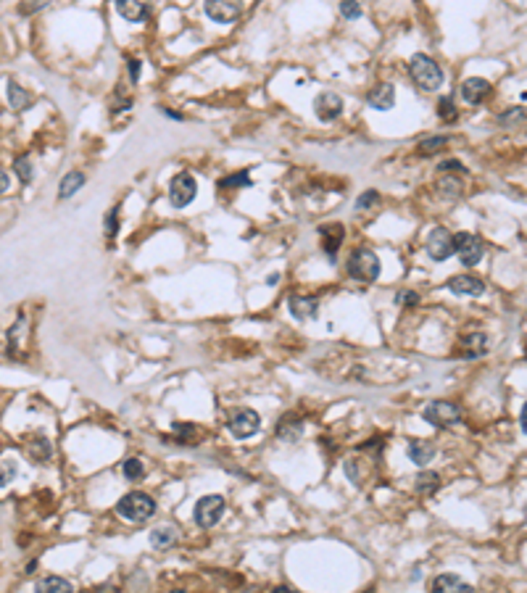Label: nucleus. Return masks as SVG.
<instances>
[{
    "label": "nucleus",
    "mask_w": 527,
    "mask_h": 593,
    "mask_svg": "<svg viewBox=\"0 0 527 593\" xmlns=\"http://www.w3.org/2000/svg\"><path fill=\"white\" fill-rule=\"evenodd\" d=\"M50 3V0H21L19 3V13L21 16H32V13H38V11H43Z\"/></svg>",
    "instance_id": "obj_37"
},
{
    "label": "nucleus",
    "mask_w": 527,
    "mask_h": 593,
    "mask_svg": "<svg viewBox=\"0 0 527 593\" xmlns=\"http://www.w3.org/2000/svg\"><path fill=\"white\" fill-rule=\"evenodd\" d=\"M16 472H19V464L13 462V459H9V456H3V459H0V488L11 485V480L16 477Z\"/></svg>",
    "instance_id": "obj_31"
},
{
    "label": "nucleus",
    "mask_w": 527,
    "mask_h": 593,
    "mask_svg": "<svg viewBox=\"0 0 527 593\" xmlns=\"http://www.w3.org/2000/svg\"><path fill=\"white\" fill-rule=\"evenodd\" d=\"M116 3V11H119V16L124 21H130V24H140V21L148 19V6H145V0H113Z\"/></svg>",
    "instance_id": "obj_14"
},
{
    "label": "nucleus",
    "mask_w": 527,
    "mask_h": 593,
    "mask_svg": "<svg viewBox=\"0 0 527 593\" xmlns=\"http://www.w3.org/2000/svg\"><path fill=\"white\" fill-rule=\"evenodd\" d=\"M340 13L345 16L348 21H356V19H361V6H359V0H343L340 3Z\"/></svg>",
    "instance_id": "obj_36"
},
{
    "label": "nucleus",
    "mask_w": 527,
    "mask_h": 593,
    "mask_svg": "<svg viewBox=\"0 0 527 593\" xmlns=\"http://www.w3.org/2000/svg\"><path fill=\"white\" fill-rule=\"evenodd\" d=\"M227 427L235 438L245 440V438H253L261 430V417L253 409H238V411H232Z\"/></svg>",
    "instance_id": "obj_9"
},
{
    "label": "nucleus",
    "mask_w": 527,
    "mask_h": 593,
    "mask_svg": "<svg viewBox=\"0 0 527 593\" xmlns=\"http://www.w3.org/2000/svg\"><path fill=\"white\" fill-rule=\"evenodd\" d=\"M314 113L319 121H335L343 113V98L333 90H324L314 98Z\"/></svg>",
    "instance_id": "obj_11"
},
{
    "label": "nucleus",
    "mask_w": 527,
    "mask_h": 593,
    "mask_svg": "<svg viewBox=\"0 0 527 593\" xmlns=\"http://www.w3.org/2000/svg\"><path fill=\"white\" fill-rule=\"evenodd\" d=\"M427 253L433 261H445L453 256V235L445 227H435L427 238Z\"/></svg>",
    "instance_id": "obj_10"
},
{
    "label": "nucleus",
    "mask_w": 527,
    "mask_h": 593,
    "mask_svg": "<svg viewBox=\"0 0 527 593\" xmlns=\"http://www.w3.org/2000/svg\"><path fill=\"white\" fill-rule=\"evenodd\" d=\"M459 351H462L464 359H480L488 353V335L475 333V335H464L462 343H459Z\"/></svg>",
    "instance_id": "obj_17"
},
{
    "label": "nucleus",
    "mask_w": 527,
    "mask_h": 593,
    "mask_svg": "<svg viewBox=\"0 0 527 593\" xmlns=\"http://www.w3.org/2000/svg\"><path fill=\"white\" fill-rule=\"evenodd\" d=\"M443 145H448V135H435V138L422 140V143L416 145V153H419V156H433V153H438Z\"/></svg>",
    "instance_id": "obj_29"
},
{
    "label": "nucleus",
    "mask_w": 527,
    "mask_h": 593,
    "mask_svg": "<svg viewBox=\"0 0 527 593\" xmlns=\"http://www.w3.org/2000/svg\"><path fill=\"white\" fill-rule=\"evenodd\" d=\"M406 454H409V459H411L414 464L425 467V464L433 462L435 443H433V440H411V443H409V448H406Z\"/></svg>",
    "instance_id": "obj_19"
},
{
    "label": "nucleus",
    "mask_w": 527,
    "mask_h": 593,
    "mask_svg": "<svg viewBox=\"0 0 527 593\" xmlns=\"http://www.w3.org/2000/svg\"><path fill=\"white\" fill-rule=\"evenodd\" d=\"M224 511H227V501H224L222 496L211 493V496L198 499L195 511H193V519H195V525H198V528H213V525L224 517Z\"/></svg>",
    "instance_id": "obj_6"
},
{
    "label": "nucleus",
    "mask_w": 527,
    "mask_h": 593,
    "mask_svg": "<svg viewBox=\"0 0 527 593\" xmlns=\"http://www.w3.org/2000/svg\"><path fill=\"white\" fill-rule=\"evenodd\" d=\"M522 116H525V111H522V106L519 109H511L509 113H504V116H499V124H504V127H511L514 121H522Z\"/></svg>",
    "instance_id": "obj_40"
},
{
    "label": "nucleus",
    "mask_w": 527,
    "mask_h": 593,
    "mask_svg": "<svg viewBox=\"0 0 527 593\" xmlns=\"http://www.w3.org/2000/svg\"><path fill=\"white\" fill-rule=\"evenodd\" d=\"M422 417H425L427 425L443 430V427H453L462 422V409L451 404V401H430L425 411H422Z\"/></svg>",
    "instance_id": "obj_5"
},
{
    "label": "nucleus",
    "mask_w": 527,
    "mask_h": 593,
    "mask_svg": "<svg viewBox=\"0 0 527 593\" xmlns=\"http://www.w3.org/2000/svg\"><path fill=\"white\" fill-rule=\"evenodd\" d=\"M438 190H440V195H443V198H448V201H451V198H459V195H462V182H459V179H440V182H438Z\"/></svg>",
    "instance_id": "obj_33"
},
{
    "label": "nucleus",
    "mask_w": 527,
    "mask_h": 593,
    "mask_svg": "<svg viewBox=\"0 0 527 593\" xmlns=\"http://www.w3.org/2000/svg\"><path fill=\"white\" fill-rule=\"evenodd\" d=\"M103 232H106V238H116V232H119V211H116V209H109V211H106Z\"/></svg>",
    "instance_id": "obj_34"
},
{
    "label": "nucleus",
    "mask_w": 527,
    "mask_h": 593,
    "mask_svg": "<svg viewBox=\"0 0 527 593\" xmlns=\"http://www.w3.org/2000/svg\"><path fill=\"white\" fill-rule=\"evenodd\" d=\"M35 588H38L40 593H50V591H56V593H69V591H74V585L69 583V580H64V577H56V575H48V577H40Z\"/></svg>",
    "instance_id": "obj_24"
},
{
    "label": "nucleus",
    "mask_w": 527,
    "mask_h": 593,
    "mask_svg": "<svg viewBox=\"0 0 527 593\" xmlns=\"http://www.w3.org/2000/svg\"><path fill=\"white\" fill-rule=\"evenodd\" d=\"M379 204V193L377 190H367V193L359 195V201H356V209L359 211H367V209H372V206Z\"/></svg>",
    "instance_id": "obj_38"
},
{
    "label": "nucleus",
    "mask_w": 527,
    "mask_h": 593,
    "mask_svg": "<svg viewBox=\"0 0 527 593\" xmlns=\"http://www.w3.org/2000/svg\"><path fill=\"white\" fill-rule=\"evenodd\" d=\"M367 106L375 111H390L396 106V87L390 82H379L367 93Z\"/></svg>",
    "instance_id": "obj_13"
},
{
    "label": "nucleus",
    "mask_w": 527,
    "mask_h": 593,
    "mask_svg": "<svg viewBox=\"0 0 527 593\" xmlns=\"http://www.w3.org/2000/svg\"><path fill=\"white\" fill-rule=\"evenodd\" d=\"M438 169H443V172H448V174H451V172H464V164H462V161H456V158H451V161H443V164H440Z\"/></svg>",
    "instance_id": "obj_43"
},
{
    "label": "nucleus",
    "mask_w": 527,
    "mask_h": 593,
    "mask_svg": "<svg viewBox=\"0 0 527 593\" xmlns=\"http://www.w3.org/2000/svg\"><path fill=\"white\" fill-rule=\"evenodd\" d=\"M164 113H167L169 119H177V121H182V113H177V111H169V109H164Z\"/></svg>",
    "instance_id": "obj_45"
},
{
    "label": "nucleus",
    "mask_w": 527,
    "mask_h": 593,
    "mask_svg": "<svg viewBox=\"0 0 527 593\" xmlns=\"http://www.w3.org/2000/svg\"><path fill=\"white\" fill-rule=\"evenodd\" d=\"M13 174L19 177L21 185H29V182H32V177H35L32 158H29V156H16V158H13Z\"/></svg>",
    "instance_id": "obj_27"
},
{
    "label": "nucleus",
    "mask_w": 527,
    "mask_h": 593,
    "mask_svg": "<svg viewBox=\"0 0 527 593\" xmlns=\"http://www.w3.org/2000/svg\"><path fill=\"white\" fill-rule=\"evenodd\" d=\"M409 74L427 93H433V90H438L443 84V69L438 66L435 58L427 56V53H414V56L409 58Z\"/></svg>",
    "instance_id": "obj_1"
},
{
    "label": "nucleus",
    "mask_w": 527,
    "mask_h": 593,
    "mask_svg": "<svg viewBox=\"0 0 527 593\" xmlns=\"http://www.w3.org/2000/svg\"><path fill=\"white\" fill-rule=\"evenodd\" d=\"M9 187H11V177L6 174L3 169H0V195H3V193H9Z\"/></svg>",
    "instance_id": "obj_44"
},
{
    "label": "nucleus",
    "mask_w": 527,
    "mask_h": 593,
    "mask_svg": "<svg viewBox=\"0 0 527 593\" xmlns=\"http://www.w3.org/2000/svg\"><path fill=\"white\" fill-rule=\"evenodd\" d=\"M204 9L216 24H235L243 16V0H206Z\"/></svg>",
    "instance_id": "obj_8"
},
{
    "label": "nucleus",
    "mask_w": 527,
    "mask_h": 593,
    "mask_svg": "<svg viewBox=\"0 0 527 593\" xmlns=\"http://www.w3.org/2000/svg\"><path fill=\"white\" fill-rule=\"evenodd\" d=\"M396 304H406V306H414V304H419V296H416L414 290H404V293H398Z\"/></svg>",
    "instance_id": "obj_41"
},
{
    "label": "nucleus",
    "mask_w": 527,
    "mask_h": 593,
    "mask_svg": "<svg viewBox=\"0 0 527 593\" xmlns=\"http://www.w3.org/2000/svg\"><path fill=\"white\" fill-rule=\"evenodd\" d=\"M438 116H440L443 121H453V119H456V106H453L451 95H445V98H440V101H438Z\"/></svg>",
    "instance_id": "obj_35"
},
{
    "label": "nucleus",
    "mask_w": 527,
    "mask_h": 593,
    "mask_svg": "<svg viewBox=\"0 0 527 593\" xmlns=\"http://www.w3.org/2000/svg\"><path fill=\"white\" fill-rule=\"evenodd\" d=\"M433 591L435 593H472L475 591V585H470L467 580H462L459 575H438L433 580Z\"/></svg>",
    "instance_id": "obj_18"
},
{
    "label": "nucleus",
    "mask_w": 527,
    "mask_h": 593,
    "mask_svg": "<svg viewBox=\"0 0 527 593\" xmlns=\"http://www.w3.org/2000/svg\"><path fill=\"white\" fill-rule=\"evenodd\" d=\"M177 541V530L172 525H164V528H156L150 533V546L153 548H167Z\"/></svg>",
    "instance_id": "obj_26"
},
{
    "label": "nucleus",
    "mask_w": 527,
    "mask_h": 593,
    "mask_svg": "<svg viewBox=\"0 0 527 593\" xmlns=\"http://www.w3.org/2000/svg\"><path fill=\"white\" fill-rule=\"evenodd\" d=\"M301 422L293 417H282V422L277 425V436L285 438V440H298V436H301Z\"/></svg>",
    "instance_id": "obj_30"
},
{
    "label": "nucleus",
    "mask_w": 527,
    "mask_h": 593,
    "mask_svg": "<svg viewBox=\"0 0 527 593\" xmlns=\"http://www.w3.org/2000/svg\"><path fill=\"white\" fill-rule=\"evenodd\" d=\"M322 238H324V250H327V256H330V261H335V253H338V248H340V243H343V227L340 224L322 227Z\"/></svg>",
    "instance_id": "obj_23"
},
{
    "label": "nucleus",
    "mask_w": 527,
    "mask_h": 593,
    "mask_svg": "<svg viewBox=\"0 0 527 593\" xmlns=\"http://www.w3.org/2000/svg\"><path fill=\"white\" fill-rule=\"evenodd\" d=\"M195 195H198V182H195L193 174L182 172V174H177L174 179H172V185H169V201H172L174 209H185V206H190L195 201Z\"/></svg>",
    "instance_id": "obj_7"
},
{
    "label": "nucleus",
    "mask_w": 527,
    "mask_h": 593,
    "mask_svg": "<svg viewBox=\"0 0 527 593\" xmlns=\"http://www.w3.org/2000/svg\"><path fill=\"white\" fill-rule=\"evenodd\" d=\"M287 309L296 319H314L319 311V298L316 296H290Z\"/></svg>",
    "instance_id": "obj_16"
},
{
    "label": "nucleus",
    "mask_w": 527,
    "mask_h": 593,
    "mask_svg": "<svg viewBox=\"0 0 527 593\" xmlns=\"http://www.w3.org/2000/svg\"><path fill=\"white\" fill-rule=\"evenodd\" d=\"M27 451L35 462H48V459L53 456V445H50L48 438H35V440L27 445Z\"/></svg>",
    "instance_id": "obj_25"
},
{
    "label": "nucleus",
    "mask_w": 527,
    "mask_h": 593,
    "mask_svg": "<svg viewBox=\"0 0 527 593\" xmlns=\"http://www.w3.org/2000/svg\"><path fill=\"white\" fill-rule=\"evenodd\" d=\"M345 269H348V275H351L353 279H359V282H375V279L379 277L382 264H379V256L375 250L356 248L351 253L348 264H345Z\"/></svg>",
    "instance_id": "obj_3"
},
{
    "label": "nucleus",
    "mask_w": 527,
    "mask_h": 593,
    "mask_svg": "<svg viewBox=\"0 0 527 593\" xmlns=\"http://www.w3.org/2000/svg\"><path fill=\"white\" fill-rule=\"evenodd\" d=\"M6 95H9V103H11V109H13V111H27L29 106H32V93L24 90L19 82H9Z\"/></svg>",
    "instance_id": "obj_20"
},
{
    "label": "nucleus",
    "mask_w": 527,
    "mask_h": 593,
    "mask_svg": "<svg viewBox=\"0 0 527 593\" xmlns=\"http://www.w3.org/2000/svg\"><path fill=\"white\" fill-rule=\"evenodd\" d=\"M121 472H124V477L127 480H140L143 475H145V467H143V462L140 459H127V462L121 464Z\"/></svg>",
    "instance_id": "obj_32"
},
{
    "label": "nucleus",
    "mask_w": 527,
    "mask_h": 593,
    "mask_svg": "<svg viewBox=\"0 0 527 593\" xmlns=\"http://www.w3.org/2000/svg\"><path fill=\"white\" fill-rule=\"evenodd\" d=\"M140 72H143V61H138V58H130V79L135 84H138V79H140Z\"/></svg>",
    "instance_id": "obj_42"
},
{
    "label": "nucleus",
    "mask_w": 527,
    "mask_h": 593,
    "mask_svg": "<svg viewBox=\"0 0 527 593\" xmlns=\"http://www.w3.org/2000/svg\"><path fill=\"white\" fill-rule=\"evenodd\" d=\"M116 511L130 522H145L156 514V501L150 499L148 493L132 491L127 496H121L119 504H116Z\"/></svg>",
    "instance_id": "obj_2"
},
{
    "label": "nucleus",
    "mask_w": 527,
    "mask_h": 593,
    "mask_svg": "<svg viewBox=\"0 0 527 593\" xmlns=\"http://www.w3.org/2000/svg\"><path fill=\"white\" fill-rule=\"evenodd\" d=\"M84 179H87V177H84L82 172H69V174L61 179V185H58V198H61V201L72 198L77 190H82Z\"/></svg>",
    "instance_id": "obj_22"
},
{
    "label": "nucleus",
    "mask_w": 527,
    "mask_h": 593,
    "mask_svg": "<svg viewBox=\"0 0 527 593\" xmlns=\"http://www.w3.org/2000/svg\"><path fill=\"white\" fill-rule=\"evenodd\" d=\"M253 182H250V174L248 169H243V172H235V174L224 177V179H219V190H238V187H250Z\"/></svg>",
    "instance_id": "obj_28"
},
{
    "label": "nucleus",
    "mask_w": 527,
    "mask_h": 593,
    "mask_svg": "<svg viewBox=\"0 0 527 593\" xmlns=\"http://www.w3.org/2000/svg\"><path fill=\"white\" fill-rule=\"evenodd\" d=\"M488 95H490V82H488V79H482V77H470V79H464L462 98L467 103L477 106V103H482L485 98H488Z\"/></svg>",
    "instance_id": "obj_15"
},
{
    "label": "nucleus",
    "mask_w": 527,
    "mask_h": 593,
    "mask_svg": "<svg viewBox=\"0 0 527 593\" xmlns=\"http://www.w3.org/2000/svg\"><path fill=\"white\" fill-rule=\"evenodd\" d=\"M453 253L464 267H477L485 256V243L472 232H456L453 235Z\"/></svg>",
    "instance_id": "obj_4"
},
{
    "label": "nucleus",
    "mask_w": 527,
    "mask_h": 593,
    "mask_svg": "<svg viewBox=\"0 0 527 593\" xmlns=\"http://www.w3.org/2000/svg\"><path fill=\"white\" fill-rule=\"evenodd\" d=\"M438 488H440V475L438 472L425 470V472L416 475V480H414V491L416 493H422V496H433V493H438Z\"/></svg>",
    "instance_id": "obj_21"
},
{
    "label": "nucleus",
    "mask_w": 527,
    "mask_h": 593,
    "mask_svg": "<svg viewBox=\"0 0 527 593\" xmlns=\"http://www.w3.org/2000/svg\"><path fill=\"white\" fill-rule=\"evenodd\" d=\"M445 287L451 290L453 296H467V298H475L485 293V282L480 277H475V275H456V277H451L445 282Z\"/></svg>",
    "instance_id": "obj_12"
},
{
    "label": "nucleus",
    "mask_w": 527,
    "mask_h": 593,
    "mask_svg": "<svg viewBox=\"0 0 527 593\" xmlns=\"http://www.w3.org/2000/svg\"><path fill=\"white\" fill-rule=\"evenodd\" d=\"M174 433L179 436V443L190 445V438L195 436V427H193V425H187V422H177V425H174Z\"/></svg>",
    "instance_id": "obj_39"
}]
</instances>
